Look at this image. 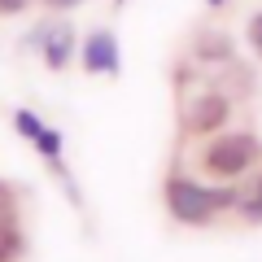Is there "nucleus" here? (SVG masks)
Instances as JSON below:
<instances>
[{
	"instance_id": "6e6552de",
	"label": "nucleus",
	"mask_w": 262,
	"mask_h": 262,
	"mask_svg": "<svg viewBox=\"0 0 262 262\" xmlns=\"http://www.w3.org/2000/svg\"><path fill=\"white\" fill-rule=\"evenodd\" d=\"M44 127H48V122L39 118L35 110H13V131H18L22 140H35V136H39Z\"/></svg>"
},
{
	"instance_id": "423d86ee",
	"label": "nucleus",
	"mask_w": 262,
	"mask_h": 262,
	"mask_svg": "<svg viewBox=\"0 0 262 262\" xmlns=\"http://www.w3.org/2000/svg\"><path fill=\"white\" fill-rule=\"evenodd\" d=\"M192 57L206 66H227V61H236V44L227 31H201L192 39Z\"/></svg>"
},
{
	"instance_id": "9d476101",
	"label": "nucleus",
	"mask_w": 262,
	"mask_h": 262,
	"mask_svg": "<svg viewBox=\"0 0 262 262\" xmlns=\"http://www.w3.org/2000/svg\"><path fill=\"white\" fill-rule=\"evenodd\" d=\"M53 22L57 18H44V22H35V27L22 35V53H39L44 48V39H48V31H53Z\"/></svg>"
},
{
	"instance_id": "4468645a",
	"label": "nucleus",
	"mask_w": 262,
	"mask_h": 262,
	"mask_svg": "<svg viewBox=\"0 0 262 262\" xmlns=\"http://www.w3.org/2000/svg\"><path fill=\"white\" fill-rule=\"evenodd\" d=\"M39 5H44L48 13H70V9H79L83 0H39Z\"/></svg>"
},
{
	"instance_id": "9b49d317",
	"label": "nucleus",
	"mask_w": 262,
	"mask_h": 262,
	"mask_svg": "<svg viewBox=\"0 0 262 262\" xmlns=\"http://www.w3.org/2000/svg\"><path fill=\"white\" fill-rule=\"evenodd\" d=\"M22 253V236L18 232H0V262H13Z\"/></svg>"
},
{
	"instance_id": "39448f33",
	"label": "nucleus",
	"mask_w": 262,
	"mask_h": 262,
	"mask_svg": "<svg viewBox=\"0 0 262 262\" xmlns=\"http://www.w3.org/2000/svg\"><path fill=\"white\" fill-rule=\"evenodd\" d=\"M39 57H44L48 70H66V66L79 57V31L70 27V22H53V31H48Z\"/></svg>"
},
{
	"instance_id": "20e7f679",
	"label": "nucleus",
	"mask_w": 262,
	"mask_h": 262,
	"mask_svg": "<svg viewBox=\"0 0 262 262\" xmlns=\"http://www.w3.org/2000/svg\"><path fill=\"white\" fill-rule=\"evenodd\" d=\"M79 66H83L88 75H118L122 70V53H118V35L105 27L88 31L79 39Z\"/></svg>"
},
{
	"instance_id": "ddd939ff",
	"label": "nucleus",
	"mask_w": 262,
	"mask_h": 262,
	"mask_svg": "<svg viewBox=\"0 0 262 262\" xmlns=\"http://www.w3.org/2000/svg\"><path fill=\"white\" fill-rule=\"evenodd\" d=\"M31 9V0H0V18H18Z\"/></svg>"
},
{
	"instance_id": "f03ea898",
	"label": "nucleus",
	"mask_w": 262,
	"mask_h": 262,
	"mask_svg": "<svg viewBox=\"0 0 262 262\" xmlns=\"http://www.w3.org/2000/svg\"><path fill=\"white\" fill-rule=\"evenodd\" d=\"M262 144L253 131H219L201 144V170L214 179H241L249 175V166L258 162Z\"/></svg>"
},
{
	"instance_id": "f8f14e48",
	"label": "nucleus",
	"mask_w": 262,
	"mask_h": 262,
	"mask_svg": "<svg viewBox=\"0 0 262 262\" xmlns=\"http://www.w3.org/2000/svg\"><path fill=\"white\" fill-rule=\"evenodd\" d=\"M249 44H253V53L262 57V9L249 18Z\"/></svg>"
},
{
	"instance_id": "f3484780",
	"label": "nucleus",
	"mask_w": 262,
	"mask_h": 262,
	"mask_svg": "<svg viewBox=\"0 0 262 262\" xmlns=\"http://www.w3.org/2000/svg\"><path fill=\"white\" fill-rule=\"evenodd\" d=\"M0 196H5V184H0Z\"/></svg>"
},
{
	"instance_id": "dca6fc26",
	"label": "nucleus",
	"mask_w": 262,
	"mask_h": 262,
	"mask_svg": "<svg viewBox=\"0 0 262 262\" xmlns=\"http://www.w3.org/2000/svg\"><path fill=\"white\" fill-rule=\"evenodd\" d=\"M114 5H127V0H114Z\"/></svg>"
},
{
	"instance_id": "2eb2a0df",
	"label": "nucleus",
	"mask_w": 262,
	"mask_h": 262,
	"mask_svg": "<svg viewBox=\"0 0 262 262\" xmlns=\"http://www.w3.org/2000/svg\"><path fill=\"white\" fill-rule=\"evenodd\" d=\"M223 5H227V0H206V9H223Z\"/></svg>"
},
{
	"instance_id": "f257e3e1",
	"label": "nucleus",
	"mask_w": 262,
	"mask_h": 262,
	"mask_svg": "<svg viewBox=\"0 0 262 262\" xmlns=\"http://www.w3.org/2000/svg\"><path fill=\"white\" fill-rule=\"evenodd\" d=\"M162 201H166V214L175 219L179 227H210L223 210H236L245 201L241 188L232 184H201V179L192 175H179V170H170L166 184H162Z\"/></svg>"
},
{
	"instance_id": "0eeeda50",
	"label": "nucleus",
	"mask_w": 262,
	"mask_h": 262,
	"mask_svg": "<svg viewBox=\"0 0 262 262\" xmlns=\"http://www.w3.org/2000/svg\"><path fill=\"white\" fill-rule=\"evenodd\" d=\"M31 144H35V153L44 162H61V131H57V127H44Z\"/></svg>"
},
{
	"instance_id": "7ed1b4c3",
	"label": "nucleus",
	"mask_w": 262,
	"mask_h": 262,
	"mask_svg": "<svg viewBox=\"0 0 262 262\" xmlns=\"http://www.w3.org/2000/svg\"><path fill=\"white\" fill-rule=\"evenodd\" d=\"M227 118H232V96H223L219 88H210V92L192 96V105L184 110V118H179V127H184V136H219V131L227 127Z\"/></svg>"
},
{
	"instance_id": "1a4fd4ad",
	"label": "nucleus",
	"mask_w": 262,
	"mask_h": 262,
	"mask_svg": "<svg viewBox=\"0 0 262 262\" xmlns=\"http://www.w3.org/2000/svg\"><path fill=\"white\" fill-rule=\"evenodd\" d=\"M236 214H241L245 223H262V175L253 179V192H245V201L236 206Z\"/></svg>"
}]
</instances>
